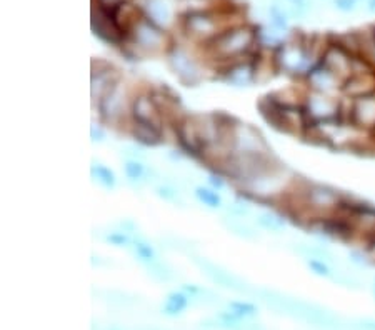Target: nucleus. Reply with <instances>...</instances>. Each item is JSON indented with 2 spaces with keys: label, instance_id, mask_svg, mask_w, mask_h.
<instances>
[{
  "label": "nucleus",
  "instance_id": "obj_1",
  "mask_svg": "<svg viewBox=\"0 0 375 330\" xmlns=\"http://www.w3.org/2000/svg\"><path fill=\"white\" fill-rule=\"evenodd\" d=\"M304 112L308 120V127L322 122H330V120L343 118L345 117V109L343 104L334 95L320 94V92H308L304 99Z\"/></svg>",
  "mask_w": 375,
  "mask_h": 330
},
{
  "label": "nucleus",
  "instance_id": "obj_2",
  "mask_svg": "<svg viewBox=\"0 0 375 330\" xmlns=\"http://www.w3.org/2000/svg\"><path fill=\"white\" fill-rule=\"evenodd\" d=\"M304 203L308 210H313L320 217H330L338 210H343L347 205L345 197L338 194L337 190L320 184L307 185L302 192Z\"/></svg>",
  "mask_w": 375,
  "mask_h": 330
},
{
  "label": "nucleus",
  "instance_id": "obj_3",
  "mask_svg": "<svg viewBox=\"0 0 375 330\" xmlns=\"http://www.w3.org/2000/svg\"><path fill=\"white\" fill-rule=\"evenodd\" d=\"M345 118L359 130L375 135V95L357 100H349Z\"/></svg>",
  "mask_w": 375,
  "mask_h": 330
},
{
  "label": "nucleus",
  "instance_id": "obj_4",
  "mask_svg": "<svg viewBox=\"0 0 375 330\" xmlns=\"http://www.w3.org/2000/svg\"><path fill=\"white\" fill-rule=\"evenodd\" d=\"M305 80L312 92L329 94V95H334L335 92H342V85H343V80L338 79L335 74H332V72L327 67H324L320 62H317L310 70H308V74L305 75Z\"/></svg>",
  "mask_w": 375,
  "mask_h": 330
},
{
  "label": "nucleus",
  "instance_id": "obj_5",
  "mask_svg": "<svg viewBox=\"0 0 375 330\" xmlns=\"http://www.w3.org/2000/svg\"><path fill=\"white\" fill-rule=\"evenodd\" d=\"M122 107H124L122 87H120L117 82H113L112 85L104 92V95H102L100 112L107 120H113V118L120 117V113H122Z\"/></svg>",
  "mask_w": 375,
  "mask_h": 330
},
{
  "label": "nucleus",
  "instance_id": "obj_6",
  "mask_svg": "<svg viewBox=\"0 0 375 330\" xmlns=\"http://www.w3.org/2000/svg\"><path fill=\"white\" fill-rule=\"evenodd\" d=\"M197 265L200 267L205 274L209 275V277L217 282L219 285L222 287H227V289H234V290H244V287L242 284L234 277L230 272H225L223 268H220L219 265H215V263H212L209 260H202V259H195Z\"/></svg>",
  "mask_w": 375,
  "mask_h": 330
},
{
  "label": "nucleus",
  "instance_id": "obj_7",
  "mask_svg": "<svg viewBox=\"0 0 375 330\" xmlns=\"http://www.w3.org/2000/svg\"><path fill=\"white\" fill-rule=\"evenodd\" d=\"M134 120L138 124L154 125L159 127V118H157V107L152 104L149 97H138L134 102Z\"/></svg>",
  "mask_w": 375,
  "mask_h": 330
},
{
  "label": "nucleus",
  "instance_id": "obj_8",
  "mask_svg": "<svg viewBox=\"0 0 375 330\" xmlns=\"http://www.w3.org/2000/svg\"><path fill=\"white\" fill-rule=\"evenodd\" d=\"M174 69H175V74L179 75V79L182 80L184 83H195L198 80V72H197V67L190 62V58H187L184 55H177L174 57Z\"/></svg>",
  "mask_w": 375,
  "mask_h": 330
},
{
  "label": "nucleus",
  "instance_id": "obj_9",
  "mask_svg": "<svg viewBox=\"0 0 375 330\" xmlns=\"http://www.w3.org/2000/svg\"><path fill=\"white\" fill-rule=\"evenodd\" d=\"M295 250L299 252L300 255H304L305 259H319V260H325V262H337L334 252L327 249L325 245H315V244H297Z\"/></svg>",
  "mask_w": 375,
  "mask_h": 330
},
{
  "label": "nucleus",
  "instance_id": "obj_10",
  "mask_svg": "<svg viewBox=\"0 0 375 330\" xmlns=\"http://www.w3.org/2000/svg\"><path fill=\"white\" fill-rule=\"evenodd\" d=\"M134 135L137 140L147 143V145H157V143L160 142V129L154 127V125H145V124L135 122Z\"/></svg>",
  "mask_w": 375,
  "mask_h": 330
},
{
  "label": "nucleus",
  "instance_id": "obj_11",
  "mask_svg": "<svg viewBox=\"0 0 375 330\" xmlns=\"http://www.w3.org/2000/svg\"><path fill=\"white\" fill-rule=\"evenodd\" d=\"M257 224L262 227L265 230H270V232H280L283 227H285V220L279 215L275 214H270V212H262L257 215Z\"/></svg>",
  "mask_w": 375,
  "mask_h": 330
},
{
  "label": "nucleus",
  "instance_id": "obj_12",
  "mask_svg": "<svg viewBox=\"0 0 375 330\" xmlns=\"http://www.w3.org/2000/svg\"><path fill=\"white\" fill-rule=\"evenodd\" d=\"M187 304H189V298H187V295H184L182 292H174L167 298L164 312L167 315H177L187 307Z\"/></svg>",
  "mask_w": 375,
  "mask_h": 330
},
{
  "label": "nucleus",
  "instance_id": "obj_13",
  "mask_svg": "<svg viewBox=\"0 0 375 330\" xmlns=\"http://www.w3.org/2000/svg\"><path fill=\"white\" fill-rule=\"evenodd\" d=\"M92 175L95 177L97 182H100L104 187H107V189L116 187V175H113V172L108 169V167L102 165V164H94L92 165Z\"/></svg>",
  "mask_w": 375,
  "mask_h": 330
},
{
  "label": "nucleus",
  "instance_id": "obj_14",
  "mask_svg": "<svg viewBox=\"0 0 375 330\" xmlns=\"http://www.w3.org/2000/svg\"><path fill=\"white\" fill-rule=\"evenodd\" d=\"M195 195H197V199L204 203V205H207V207H210V208H217V207H220V205H222L220 197L217 195V192L210 190V189L197 187V189H195Z\"/></svg>",
  "mask_w": 375,
  "mask_h": 330
},
{
  "label": "nucleus",
  "instance_id": "obj_15",
  "mask_svg": "<svg viewBox=\"0 0 375 330\" xmlns=\"http://www.w3.org/2000/svg\"><path fill=\"white\" fill-rule=\"evenodd\" d=\"M227 80L235 83V85H247V83L252 80V72L249 67H245V65H240V67L228 72Z\"/></svg>",
  "mask_w": 375,
  "mask_h": 330
},
{
  "label": "nucleus",
  "instance_id": "obj_16",
  "mask_svg": "<svg viewBox=\"0 0 375 330\" xmlns=\"http://www.w3.org/2000/svg\"><path fill=\"white\" fill-rule=\"evenodd\" d=\"M134 254L138 260L142 262H155V254H154V249L150 247L147 242H143V240H135L134 242Z\"/></svg>",
  "mask_w": 375,
  "mask_h": 330
},
{
  "label": "nucleus",
  "instance_id": "obj_17",
  "mask_svg": "<svg viewBox=\"0 0 375 330\" xmlns=\"http://www.w3.org/2000/svg\"><path fill=\"white\" fill-rule=\"evenodd\" d=\"M124 170H125V175L129 177L130 180H135V182L142 180L145 177V173H147L145 167L138 160H127Z\"/></svg>",
  "mask_w": 375,
  "mask_h": 330
},
{
  "label": "nucleus",
  "instance_id": "obj_18",
  "mask_svg": "<svg viewBox=\"0 0 375 330\" xmlns=\"http://www.w3.org/2000/svg\"><path fill=\"white\" fill-rule=\"evenodd\" d=\"M307 267L310 268L315 275H319V277H334V274H332V268L329 265V262H325V260L307 259Z\"/></svg>",
  "mask_w": 375,
  "mask_h": 330
},
{
  "label": "nucleus",
  "instance_id": "obj_19",
  "mask_svg": "<svg viewBox=\"0 0 375 330\" xmlns=\"http://www.w3.org/2000/svg\"><path fill=\"white\" fill-rule=\"evenodd\" d=\"M149 270H150V274L154 275L155 279H159V280H168L172 277V274H170V270H168L164 263H159V262H150L149 263Z\"/></svg>",
  "mask_w": 375,
  "mask_h": 330
},
{
  "label": "nucleus",
  "instance_id": "obj_20",
  "mask_svg": "<svg viewBox=\"0 0 375 330\" xmlns=\"http://www.w3.org/2000/svg\"><path fill=\"white\" fill-rule=\"evenodd\" d=\"M349 260L352 262V263H355V265H359V267L370 265V260H368V257H367L364 249H354V250H350L349 252Z\"/></svg>",
  "mask_w": 375,
  "mask_h": 330
},
{
  "label": "nucleus",
  "instance_id": "obj_21",
  "mask_svg": "<svg viewBox=\"0 0 375 330\" xmlns=\"http://www.w3.org/2000/svg\"><path fill=\"white\" fill-rule=\"evenodd\" d=\"M227 229L230 230V232H234V233H237L239 237H244V238H255V233H253L249 227H245V225H242V224H237V222H227Z\"/></svg>",
  "mask_w": 375,
  "mask_h": 330
},
{
  "label": "nucleus",
  "instance_id": "obj_22",
  "mask_svg": "<svg viewBox=\"0 0 375 330\" xmlns=\"http://www.w3.org/2000/svg\"><path fill=\"white\" fill-rule=\"evenodd\" d=\"M157 195L162 197V199L167 200V202H172V203H177V205H182V200H180L177 190H174L170 187H157Z\"/></svg>",
  "mask_w": 375,
  "mask_h": 330
},
{
  "label": "nucleus",
  "instance_id": "obj_23",
  "mask_svg": "<svg viewBox=\"0 0 375 330\" xmlns=\"http://www.w3.org/2000/svg\"><path fill=\"white\" fill-rule=\"evenodd\" d=\"M107 242H110L112 245H117V247H125V245L130 244V238L127 237L124 232H112L107 235Z\"/></svg>",
  "mask_w": 375,
  "mask_h": 330
},
{
  "label": "nucleus",
  "instance_id": "obj_24",
  "mask_svg": "<svg viewBox=\"0 0 375 330\" xmlns=\"http://www.w3.org/2000/svg\"><path fill=\"white\" fill-rule=\"evenodd\" d=\"M230 309L234 310L235 315H250L255 314V307L250 304H242V302H232Z\"/></svg>",
  "mask_w": 375,
  "mask_h": 330
},
{
  "label": "nucleus",
  "instance_id": "obj_25",
  "mask_svg": "<svg viewBox=\"0 0 375 330\" xmlns=\"http://www.w3.org/2000/svg\"><path fill=\"white\" fill-rule=\"evenodd\" d=\"M357 327L360 330H375V320H370V319L359 320L357 322Z\"/></svg>",
  "mask_w": 375,
  "mask_h": 330
},
{
  "label": "nucleus",
  "instance_id": "obj_26",
  "mask_svg": "<svg viewBox=\"0 0 375 330\" xmlns=\"http://www.w3.org/2000/svg\"><path fill=\"white\" fill-rule=\"evenodd\" d=\"M337 4H338V7L343 9V10H350V9L354 7L352 0H337Z\"/></svg>",
  "mask_w": 375,
  "mask_h": 330
},
{
  "label": "nucleus",
  "instance_id": "obj_27",
  "mask_svg": "<svg viewBox=\"0 0 375 330\" xmlns=\"http://www.w3.org/2000/svg\"><path fill=\"white\" fill-rule=\"evenodd\" d=\"M210 184L214 185V187H219V189H220L222 185H223L222 180H220L219 177H215V175H212V177H210Z\"/></svg>",
  "mask_w": 375,
  "mask_h": 330
},
{
  "label": "nucleus",
  "instance_id": "obj_28",
  "mask_svg": "<svg viewBox=\"0 0 375 330\" xmlns=\"http://www.w3.org/2000/svg\"><path fill=\"white\" fill-rule=\"evenodd\" d=\"M373 37H375V34H373Z\"/></svg>",
  "mask_w": 375,
  "mask_h": 330
}]
</instances>
